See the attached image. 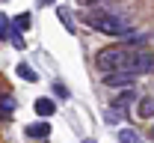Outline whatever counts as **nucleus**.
I'll return each instance as SVG.
<instances>
[{
  "label": "nucleus",
  "mask_w": 154,
  "mask_h": 143,
  "mask_svg": "<svg viewBox=\"0 0 154 143\" xmlns=\"http://www.w3.org/2000/svg\"><path fill=\"white\" fill-rule=\"evenodd\" d=\"M83 21H86L92 30H101V33H107V36H131V33H134V27L125 18H119L113 12H104V9H86V12H83Z\"/></svg>",
  "instance_id": "obj_1"
},
{
  "label": "nucleus",
  "mask_w": 154,
  "mask_h": 143,
  "mask_svg": "<svg viewBox=\"0 0 154 143\" xmlns=\"http://www.w3.org/2000/svg\"><path fill=\"white\" fill-rule=\"evenodd\" d=\"M128 60H131V51H128V48H104V51L98 54L95 63H98L101 72L113 75V72H119V69H125Z\"/></svg>",
  "instance_id": "obj_2"
},
{
  "label": "nucleus",
  "mask_w": 154,
  "mask_h": 143,
  "mask_svg": "<svg viewBox=\"0 0 154 143\" xmlns=\"http://www.w3.org/2000/svg\"><path fill=\"white\" fill-rule=\"evenodd\" d=\"M134 78H139V75H148L154 69V57L148 54V51H131V60H128V66H125Z\"/></svg>",
  "instance_id": "obj_3"
},
{
  "label": "nucleus",
  "mask_w": 154,
  "mask_h": 143,
  "mask_svg": "<svg viewBox=\"0 0 154 143\" xmlns=\"http://www.w3.org/2000/svg\"><path fill=\"white\" fill-rule=\"evenodd\" d=\"M104 83H107V86H131V83H134V75H131L128 69H119L113 75H107Z\"/></svg>",
  "instance_id": "obj_4"
},
{
  "label": "nucleus",
  "mask_w": 154,
  "mask_h": 143,
  "mask_svg": "<svg viewBox=\"0 0 154 143\" xmlns=\"http://www.w3.org/2000/svg\"><path fill=\"white\" fill-rule=\"evenodd\" d=\"M51 134V122H33L27 125V137H33V140H45Z\"/></svg>",
  "instance_id": "obj_5"
},
{
  "label": "nucleus",
  "mask_w": 154,
  "mask_h": 143,
  "mask_svg": "<svg viewBox=\"0 0 154 143\" xmlns=\"http://www.w3.org/2000/svg\"><path fill=\"white\" fill-rule=\"evenodd\" d=\"M33 107H36L38 116H54V110H57V104L51 102V99H36V104H33Z\"/></svg>",
  "instance_id": "obj_6"
},
{
  "label": "nucleus",
  "mask_w": 154,
  "mask_h": 143,
  "mask_svg": "<svg viewBox=\"0 0 154 143\" xmlns=\"http://www.w3.org/2000/svg\"><path fill=\"white\" fill-rule=\"evenodd\" d=\"M30 21H33V15H30V12H21V15H15V18H12V30H18V33L30 30V27H33Z\"/></svg>",
  "instance_id": "obj_7"
},
{
  "label": "nucleus",
  "mask_w": 154,
  "mask_h": 143,
  "mask_svg": "<svg viewBox=\"0 0 154 143\" xmlns=\"http://www.w3.org/2000/svg\"><path fill=\"white\" fill-rule=\"evenodd\" d=\"M57 15H59V21H62V27H65L68 33H74V30H77V24H74V15H71V12H68L65 6H59V9H57Z\"/></svg>",
  "instance_id": "obj_8"
},
{
  "label": "nucleus",
  "mask_w": 154,
  "mask_h": 143,
  "mask_svg": "<svg viewBox=\"0 0 154 143\" xmlns=\"http://www.w3.org/2000/svg\"><path fill=\"white\" fill-rule=\"evenodd\" d=\"M15 107H18V102H15V99H12L9 93H3V96H0V113H3V116L15 113Z\"/></svg>",
  "instance_id": "obj_9"
},
{
  "label": "nucleus",
  "mask_w": 154,
  "mask_h": 143,
  "mask_svg": "<svg viewBox=\"0 0 154 143\" xmlns=\"http://www.w3.org/2000/svg\"><path fill=\"white\" fill-rule=\"evenodd\" d=\"M134 96H136L134 89H125V93H122V96L116 99V104H113V107H119V110H125V113H128V104L134 102Z\"/></svg>",
  "instance_id": "obj_10"
},
{
  "label": "nucleus",
  "mask_w": 154,
  "mask_h": 143,
  "mask_svg": "<svg viewBox=\"0 0 154 143\" xmlns=\"http://www.w3.org/2000/svg\"><path fill=\"white\" fill-rule=\"evenodd\" d=\"M15 72H18V78H24V81H30V83H36V81H38V75L33 72V66H27V63H21Z\"/></svg>",
  "instance_id": "obj_11"
},
{
  "label": "nucleus",
  "mask_w": 154,
  "mask_h": 143,
  "mask_svg": "<svg viewBox=\"0 0 154 143\" xmlns=\"http://www.w3.org/2000/svg\"><path fill=\"white\" fill-rule=\"evenodd\" d=\"M104 119H107L110 125H116V122H122V119H125V110H119V107H107Z\"/></svg>",
  "instance_id": "obj_12"
},
{
  "label": "nucleus",
  "mask_w": 154,
  "mask_h": 143,
  "mask_svg": "<svg viewBox=\"0 0 154 143\" xmlns=\"http://www.w3.org/2000/svg\"><path fill=\"white\" fill-rule=\"evenodd\" d=\"M119 140H122V143H142L134 128H122V131H119Z\"/></svg>",
  "instance_id": "obj_13"
},
{
  "label": "nucleus",
  "mask_w": 154,
  "mask_h": 143,
  "mask_svg": "<svg viewBox=\"0 0 154 143\" xmlns=\"http://www.w3.org/2000/svg\"><path fill=\"white\" fill-rule=\"evenodd\" d=\"M9 33H12V21L6 15H0V39H9Z\"/></svg>",
  "instance_id": "obj_14"
},
{
  "label": "nucleus",
  "mask_w": 154,
  "mask_h": 143,
  "mask_svg": "<svg viewBox=\"0 0 154 143\" xmlns=\"http://www.w3.org/2000/svg\"><path fill=\"white\" fill-rule=\"evenodd\" d=\"M139 116H154V99H145L139 104Z\"/></svg>",
  "instance_id": "obj_15"
},
{
  "label": "nucleus",
  "mask_w": 154,
  "mask_h": 143,
  "mask_svg": "<svg viewBox=\"0 0 154 143\" xmlns=\"http://www.w3.org/2000/svg\"><path fill=\"white\" fill-rule=\"evenodd\" d=\"M9 39H12V45H15L18 51H21V48H27V45H24V36H21L18 30H12V33H9Z\"/></svg>",
  "instance_id": "obj_16"
},
{
  "label": "nucleus",
  "mask_w": 154,
  "mask_h": 143,
  "mask_svg": "<svg viewBox=\"0 0 154 143\" xmlns=\"http://www.w3.org/2000/svg\"><path fill=\"white\" fill-rule=\"evenodd\" d=\"M54 93H57L59 99H68V89H65L62 83H54Z\"/></svg>",
  "instance_id": "obj_17"
},
{
  "label": "nucleus",
  "mask_w": 154,
  "mask_h": 143,
  "mask_svg": "<svg viewBox=\"0 0 154 143\" xmlns=\"http://www.w3.org/2000/svg\"><path fill=\"white\" fill-rule=\"evenodd\" d=\"M57 0H38V6H54Z\"/></svg>",
  "instance_id": "obj_18"
},
{
  "label": "nucleus",
  "mask_w": 154,
  "mask_h": 143,
  "mask_svg": "<svg viewBox=\"0 0 154 143\" xmlns=\"http://www.w3.org/2000/svg\"><path fill=\"white\" fill-rule=\"evenodd\" d=\"M83 143H95V140H92V137H86V140H83Z\"/></svg>",
  "instance_id": "obj_19"
}]
</instances>
